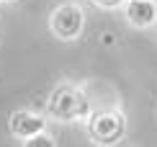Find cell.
I'll use <instances>...</instances> for the list:
<instances>
[{"label":"cell","instance_id":"6da1fadb","mask_svg":"<svg viewBox=\"0 0 157 147\" xmlns=\"http://www.w3.org/2000/svg\"><path fill=\"white\" fill-rule=\"evenodd\" d=\"M47 109L57 121H75V119H82L90 113V103H88V96L80 88L59 85V88L52 90Z\"/></svg>","mask_w":157,"mask_h":147},{"label":"cell","instance_id":"7a4b0ae2","mask_svg":"<svg viewBox=\"0 0 157 147\" xmlns=\"http://www.w3.org/2000/svg\"><path fill=\"white\" fill-rule=\"evenodd\" d=\"M124 132H126V119L119 111H101L88 119V134L95 145H116L119 139H124Z\"/></svg>","mask_w":157,"mask_h":147},{"label":"cell","instance_id":"3957f363","mask_svg":"<svg viewBox=\"0 0 157 147\" xmlns=\"http://www.w3.org/2000/svg\"><path fill=\"white\" fill-rule=\"evenodd\" d=\"M82 23H85V16H82V8L80 5H72V3H64L59 8L52 10V18H49V29L57 39H77L82 31Z\"/></svg>","mask_w":157,"mask_h":147},{"label":"cell","instance_id":"277c9868","mask_svg":"<svg viewBox=\"0 0 157 147\" xmlns=\"http://www.w3.org/2000/svg\"><path fill=\"white\" fill-rule=\"evenodd\" d=\"M44 126H47L44 119L36 116V113H31V111H13L10 119H8V132L13 137H23V139L44 132Z\"/></svg>","mask_w":157,"mask_h":147},{"label":"cell","instance_id":"5b68a950","mask_svg":"<svg viewBox=\"0 0 157 147\" xmlns=\"http://www.w3.org/2000/svg\"><path fill=\"white\" fill-rule=\"evenodd\" d=\"M124 13H126V21L136 29H147L149 23L157 21V5L152 0H129Z\"/></svg>","mask_w":157,"mask_h":147},{"label":"cell","instance_id":"8992f818","mask_svg":"<svg viewBox=\"0 0 157 147\" xmlns=\"http://www.w3.org/2000/svg\"><path fill=\"white\" fill-rule=\"evenodd\" d=\"M23 147H57V142H54V137H52V134H47V132H39V134H34V137L26 139Z\"/></svg>","mask_w":157,"mask_h":147},{"label":"cell","instance_id":"52a82bcc","mask_svg":"<svg viewBox=\"0 0 157 147\" xmlns=\"http://www.w3.org/2000/svg\"><path fill=\"white\" fill-rule=\"evenodd\" d=\"M95 5H101V8H119L124 0H93Z\"/></svg>","mask_w":157,"mask_h":147},{"label":"cell","instance_id":"ba28073f","mask_svg":"<svg viewBox=\"0 0 157 147\" xmlns=\"http://www.w3.org/2000/svg\"><path fill=\"white\" fill-rule=\"evenodd\" d=\"M0 3H13V0H0Z\"/></svg>","mask_w":157,"mask_h":147}]
</instances>
